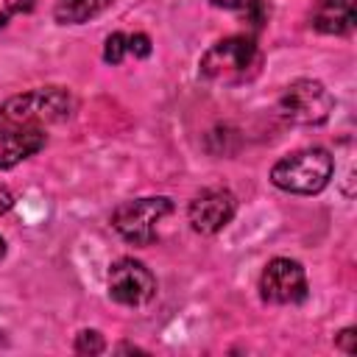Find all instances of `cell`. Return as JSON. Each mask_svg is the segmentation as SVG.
<instances>
[{"mask_svg": "<svg viewBox=\"0 0 357 357\" xmlns=\"http://www.w3.org/2000/svg\"><path fill=\"white\" fill-rule=\"evenodd\" d=\"M170 212H173V201L165 195L131 198L112 212V226L126 243L151 245L159 237V226Z\"/></svg>", "mask_w": 357, "mask_h": 357, "instance_id": "cell-4", "label": "cell"}, {"mask_svg": "<svg viewBox=\"0 0 357 357\" xmlns=\"http://www.w3.org/2000/svg\"><path fill=\"white\" fill-rule=\"evenodd\" d=\"M310 25L326 36H346L357 25L354 0H318L310 11Z\"/></svg>", "mask_w": 357, "mask_h": 357, "instance_id": "cell-10", "label": "cell"}, {"mask_svg": "<svg viewBox=\"0 0 357 357\" xmlns=\"http://www.w3.org/2000/svg\"><path fill=\"white\" fill-rule=\"evenodd\" d=\"M259 61H262V53L257 47V42L251 36H226L220 42H215L198 61V73L201 78L212 81V84H226V86H234V84H243V81H251L257 73H259Z\"/></svg>", "mask_w": 357, "mask_h": 357, "instance_id": "cell-1", "label": "cell"}, {"mask_svg": "<svg viewBox=\"0 0 357 357\" xmlns=\"http://www.w3.org/2000/svg\"><path fill=\"white\" fill-rule=\"evenodd\" d=\"M103 349H106V340H103L100 332L84 329V332L75 335V351H78V354H100Z\"/></svg>", "mask_w": 357, "mask_h": 357, "instance_id": "cell-13", "label": "cell"}, {"mask_svg": "<svg viewBox=\"0 0 357 357\" xmlns=\"http://www.w3.org/2000/svg\"><path fill=\"white\" fill-rule=\"evenodd\" d=\"M45 142L47 137L39 126H17V123L0 126V170L17 167L22 159L42 151Z\"/></svg>", "mask_w": 357, "mask_h": 357, "instance_id": "cell-9", "label": "cell"}, {"mask_svg": "<svg viewBox=\"0 0 357 357\" xmlns=\"http://www.w3.org/2000/svg\"><path fill=\"white\" fill-rule=\"evenodd\" d=\"M276 109L293 126H321L329 120L335 109V98L321 81L298 78L282 89Z\"/></svg>", "mask_w": 357, "mask_h": 357, "instance_id": "cell-5", "label": "cell"}, {"mask_svg": "<svg viewBox=\"0 0 357 357\" xmlns=\"http://www.w3.org/2000/svg\"><path fill=\"white\" fill-rule=\"evenodd\" d=\"M332 170H335V159L326 148H301L282 156L273 165L271 181L284 192L315 195L329 184Z\"/></svg>", "mask_w": 357, "mask_h": 357, "instance_id": "cell-2", "label": "cell"}, {"mask_svg": "<svg viewBox=\"0 0 357 357\" xmlns=\"http://www.w3.org/2000/svg\"><path fill=\"white\" fill-rule=\"evenodd\" d=\"M73 114V95L61 86H39L22 95L8 98L0 106V117L6 123L17 126H45V123H61Z\"/></svg>", "mask_w": 357, "mask_h": 357, "instance_id": "cell-3", "label": "cell"}, {"mask_svg": "<svg viewBox=\"0 0 357 357\" xmlns=\"http://www.w3.org/2000/svg\"><path fill=\"white\" fill-rule=\"evenodd\" d=\"M126 47H128V56H134V59H148L153 50L148 33H126Z\"/></svg>", "mask_w": 357, "mask_h": 357, "instance_id": "cell-14", "label": "cell"}, {"mask_svg": "<svg viewBox=\"0 0 357 357\" xmlns=\"http://www.w3.org/2000/svg\"><path fill=\"white\" fill-rule=\"evenodd\" d=\"M335 346H337L340 351H346V354H354V351H357V329H354V326H346V329L335 337Z\"/></svg>", "mask_w": 357, "mask_h": 357, "instance_id": "cell-16", "label": "cell"}, {"mask_svg": "<svg viewBox=\"0 0 357 357\" xmlns=\"http://www.w3.org/2000/svg\"><path fill=\"white\" fill-rule=\"evenodd\" d=\"M126 56H128L126 33H120V31L109 33V36H106V42H103V61H106V64H120Z\"/></svg>", "mask_w": 357, "mask_h": 357, "instance_id": "cell-12", "label": "cell"}, {"mask_svg": "<svg viewBox=\"0 0 357 357\" xmlns=\"http://www.w3.org/2000/svg\"><path fill=\"white\" fill-rule=\"evenodd\" d=\"M310 293L307 273L296 259L276 257L259 276V296L271 304H301Z\"/></svg>", "mask_w": 357, "mask_h": 357, "instance_id": "cell-6", "label": "cell"}, {"mask_svg": "<svg viewBox=\"0 0 357 357\" xmlns=\"http://www.w3.org/2000/svg\"><path fill=\"white\" fill-rule=\"evenodd\" d=\"M114 0H56L53 17L61 25H81L89 22L92 17L103 14Z\"/></svg>", "mask_w": 357, "mask_h": 357, "instance_id": "cell-11", "label": "cell"}, {"mask_svg": "<svg viewBox=\"0 0 357 357\" xmlns=\"http://www.w3.org/2000/svg\"><path fill=\"white\" fill-rule=\"evenodd\" d=\"M212 6H218V8H229V11H245V8H251L257 0H209Z\"/></svg>", "mask_w": 357, "mask_h": 357, "instance_id": "cell-17", "label": "cell"}, {"mask_svg": "<svg viewBox=\"0 0 357 357\" xmlns=\"http://www.w3.org/2000/svg\"><path fill=\"white\" fill-rule=\"evenodd\" d=\"M234 212H237V198L229 190H220V187L201 190L190 201V206H187L190 226L198 234H215V231H220L234 218Z\"/></svg>", "mask_w": 357, "mask_h": 357, "instance_id": "cell-8", "label": "cell"}, {"mask_svg": "<svg viewBox=\"0 0 357 357\" xmlns=\"http://www.w3.org/2000/svg\"><path fill=\"white\" fill-rule=\"evenodd\" d=\"M106 284H109L112 301H117V304H123V307H142V304H148V301L153 298V293H156V279H153V273H151L142 262H137V259H131V257H123V259H117V262L109 268Z\"/></svg>", "mask_w": 357, "mask_h": 357, "instance_id": "cell-7", "label": "cell"}, {"mask_svg": "<svg viewBox=\"0 0 357 357\" xmlns=\"http://www.w3.org/2000/svg\"><path fill=\"white\" fill-rule=\"evenodd\" d=\"M3 257H6V240L0 237V259H3Z\"/></svg>", "mask_w": 357, "mask_h": 357, "instance_id": "cell-19", "label": "cell"}, {"mask_svg": "<svg viewBox=\"0 0 357 357\" xmlns=\"http://www.w3.org/2000/svg\"><path fill=\"white\" fill-rule=\"evenodd\" d=\"M33 3L36 0H0V28L8 25V20L17 14H28L33 8Z\"/></svg>", "mask_w": 357, "mask_h": 357, "instance_id": "cell-15", "label": "cell"}, {"mask_svg": "<svg viewBox=\"0 0 357 357\" xmlns=\"http://www.w3.org/2000/svg\"><path fill=\"white\" fill-rule=\"evenodd\" d=\"M11 206H14V195H11V190L6 184H0V215H6Z\"/></svg>", "mask_w": 357, "mask_h": 357, "instance_id": "cell-18", "label": "cell"}]
</instances>
